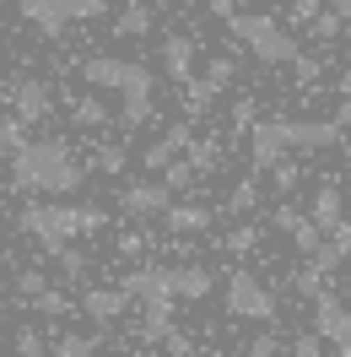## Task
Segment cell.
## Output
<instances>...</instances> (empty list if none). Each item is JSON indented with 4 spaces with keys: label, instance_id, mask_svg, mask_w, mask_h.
Segmentation results:
<instances>
[{
    "label": "cell",
    "instance_id": "cell-1",
    "mask_svg": "<svg viewBox=\"0 0 351 357\" xmlns=\"http://www.w3.org/2000/svg\"><path fill=\"white\" fill-rule=\"evenodd\" d=\"M87 168L70 157L65 141H27L22 152H11V184L27 195H76Z\"/></svg>",
    "mask_w": 351,
    "mask_h": 357
},
{
    "label": "cell",
    "instance_id": "cell-2",
    "mask_svg": "<svg viewBox=\"0 0 351 357\" xmlns=\"http://www.w3.org/2000/svg\"><path fill=\"white\" fill-rule=\"evenodd\" d=\"M227 27H233V38H238V44L254 49V60H260V66H292V60L303 54V44H297L276 17H265V11H233Z\"/></svg>",
    "mask_w": 351,
    "mask_h": 357
},
{
    "label": "cell",
    "instance_id": "cell-3",
    "mask_svg": "<svg viewBox=\"0 0 351 357\" xmlns=\"http://www.w3.org/2000/svg\"><path fill=\"white\" fill-rule=\"evenodd\" d=\"M17 222H22V233H33L49 255H54L60 244H70V238L87 233V227H81V206H60V201H33Z\"/></svg>",
    "mask_w": 351,
    "mask_h": 357
},
{
    "label": "cell",
    "instance_id": "cell-4",
    "mask_svg": "<svg viewBox=\"0 0 351 357\" xmlns=\"http://www.w3.org/2000/svg\"><path fill=\"white\" fill-rule=\"evenodd\" d=\"M81 76H87V87L98 92H152V70L141 66V60H119V54H92L87 66H81Z\"/></svg>",
    "mask_w": 351,
    "mask_h": 357
},
{
    "label": "cell",
    "instance_id": "cell-5",
    "mask_svg": "<svg viewBox=\"0 0 351 357\" xmlns=\"http://www.w3.org/2000/svg\"><path fill=\"white\" fill-rule=\"evenodd\" d=\"M227 314L254 319V325H276V292L265 287L254 271H233L227 276Z\"/></svg>",
    "mask_w": 351,
    "mask_h": 357
},
{
    "label": "cell",
    "instance_id": "cell-6",
    "mask_svg": "<svg viewBox=\"0 0 351 357\" xmlns=\"http://www.w3.org/2000/svg\"><path fill=\"white\" fill-rule=\"evenodd\" d=\"M313 331L325 335L341 357H351V298L341 303L335 292H319L313 298Z\"/></svg>",
    "mask_w": 351,
    "mask_h": 357
},
{
    "label": "cell",
    "instance_id": "cell-7",
    "mask_svg": "<svg viewBox=\"0 0 351 357\" xmlns=\"http://www.w3.org/2000/svg\"><path fill=\"white\" fill-rule=\"evenodd\" d=\"M286 152H292L286 119H254V125H249V157H254V168H276Z\"/></svg>",
    "mask_w": 351,
    "mask_h": 357
},
{
    "label": "cell",
    "instance_id": "cell-8",
    "mask_svg": "<svg viewBox=\"0 0 351 357\" xmlns=\"http://www.w3.org/2000/svg\"><path fill=\"white\" fill-rule=\"evenodd\" d=\"M119 206H125V217H162V211L173 206V184H168V178H141V184H125Z\"/></svg>",
    "mask_w": 351,
    "mask_h": 357
},
{
    "label": "cell",
    "instance_id": "cell-9",
    "mask_svg": "<svg viewBox=\"0 0 351 357\" xmlns=\"http://www.w3.org/2000/svg\"><path fill=\"white\" fill-rule=\"evenodd\" d=\"M11 114H22L27 125H38V119H49L54 114V92H49V82H38V76H27V82H11Z\"/></svg>",
    "mask_w": 351,
    "mask_h": 357
},
{
    "label": "cell",
    "instance_id": "cell-10",
    "mask_svg": "<svg viewBox=\"0 0 351 357\" xmlns=\"http://www.w3.org/2000/svg\"><path fill=\"white\" fill-rule=\"evenodd\" d=\"M292 152H329L341 141V119H286Z\"/></svg>",
    "mask_w": 351,
    "mask_h": 357
},
{
    "label": "cell",
    "instance_id": "cell-11",
    "mask_svg": "<svg viewBox=\"0 0 351 357\" xmlns=\"http://www.w3.org/2000/svg\"><path fill=\"white\" fill-rule=\"evenodd\" d=\"M130 303H135V298L125 287H87V292H81V314H87L92 325H114V319H125Z\"/></svg>",
    "mask_w": 351,
    "mask_h": 357
},
{
    "label": "cell",
    "instance_id": "cell-12",
    "mask_svg": "<svg viewBox=\"0 0 351 357\" xmlns=\"http://www.w3.org/2000/svg\"><path fill=\"white\" fill-rule=\"evenodd\" d=\"M119 287L130 292L135 303H162V298H173V282H168V266H135Z\"/></svg>",
    "mask_w": 351,
    "mask_h": 357
},
{
    "label": "cell",
    "instance_id": "cell-13",
    "mask_svg": "<svg viewBox=\"0 0 351 357\" xmlns=\"http://www.w3.org/2000/svg\"><path fill=\"white\" fill-rule=\"evenodd\" d=\"M22 22H33L44 38H60L76 17H70V6L65 0H22Z\"/></svg>",
    "mask_w": 351,
    "mask_h": 357
},
{
    "label": "cell",
    "instance_id": "cell-14",
    "mask_svg": "<svg viewBox=\"0 0 351 357\" xmlns=\"http://www.w3.org/2000/svg\"><path fill=\"white\" fill-rule=\"evenodd\" d=\"M189 141H195V130H189V125H168V135H157L152 146L141 152V162H146L152 174H162V168H168V162H173V157L189 146Z\"/></svg>",
    "mask_w": 351,
    "mask_h": 357
},
{
    "label": "cell",
    "instance_id": "cell-15",
    "mask_svg": "<svg viewBox=\"0 0 351 357\" xmlns=\"http://www.w3.org/2000/svg\"><path fill=\"white\" fill-rule=\"evenodd\" d=\"M168 282H173V298H184V303L211 298V271L205 266H168Z\"/></svg>",
    "mask_w": 351,
    "mask_h": 357
},
{
    "label": "cell",
    "instance_id": "cell-16",
    "mask_svg": "<svg viewBox=\"0 0 351 357\" xmlns=\"http://www.w3.org/2000/svg\"><path fill=\"white\" fill-rule=\"evenodd\" d=\"M162 70H168L173 82H189V76H195V38L173 33V38L162 44Z\"/></svg>",
    "mask_w": 351,
    "mask_h": 357
},
{
    "label": "cell",
    "instance_id": "cell-17",
    "mask_svg": "<svg viewBox=\"0 0 351 357\" xmlns=\"http://www.w3.org/2000/svg\"><path fill=\"white\" fill-rule=\"evenodd\" d=\"M313 222L325 227V233L346 222V201H341V184H319V190H313Z\"/></svg>",
    "mask_w": 351,
    "mask_h": 357
},
{
    "label": "cell",
    "instance_id": "cell-18",
    "mask_svg": "<svg viewBox=\"0 0 351 357\" xmlns=\"http://www.w3.org/2000/svg\"><path fill=\"white\" fill-rule=\"evenodd\" d=\"M141 341H152V347H162V335L173 331V298H162V303H141Z\"/></svg>",
    "mask_w": 351,
    "mask_h": 357
},
{
    "label": "cell",
    "instance_id": "cell-19",
    "mask_svg": "<svg viewBox=\"0 0 351 357\" xmlns=\"http://www.w3.org/2000/svg\"><path fill=\"white\" fill-rule=\"evenodd\" d=\"M114 33H119V38H146V33H152V6L125 0V11L114 17Z\"/></svg>",
    "mask_w": 351,
    "mask_h": 357
},
{
    "label": "cell",
    "instance_id": "cell-20",
    "mask_svg": "<svg viewBox=\"0 0 351 357\" xmlns=\"http://www.w3.org/2000/svg\"><path fill=\"white\" fill-rule=\"evenodd\" d=\"M162 222H168V233H205V227H211V211H205V206H168Z\"/></svg>",
    "mask_w": 351,
    "mask_h": 357
},
{
    "label": "cell",
    "instance_id": "cell-21",
    "mask_svg": "<svg viewBox=\"0 0 351 357\" xmlns=\"http://www.w3.org/2000/svg\"><path fill=\"white\" fill-rule=\"evenodd\" d=\"M119 125H125V130H141V125H152V92H130V98L119 103Z\"/></svg>",
    "mask_w": 351,
    "mask_h": 357
},
{
    "label": "cell",
    "instance_id": "cell-22",
    "mask_svg": "<svg viewBox=\"0 0 351 357\" xmlns=\"http://www.w3.org/2000/svg\"><path fill=\"white\" fill-rule=\"evenodd\" d=\"M70 119H76V125H87V130H98V125H109V103H103V98H92V92H81V98L70 103Z\"/></svg>",
    "mask_w": 351,
    "mask_h": 357
},
{
    "label": "cell",
    "instance_id": "cell-23",
    "mask_svg": "<svg viewBox=\"0 0 351 357\" xmlns=\"http://www.w3.org/2000/svg\"><path fill=\"white\" fill-rule=\"evenodd\" d=\"M98 347H103V335H76V331L54 335V357H92Z\"/></svg>",
    "mask_w": 351,
    "mask_h": 357
},
{
    "label": "cell",
    "instance_id": "cell-24",
    "mask_svg": "<svg viewBox=\"0 0 351 357\" xmlns=\"http://www.w3.org/2000/svg\"><path fill=\"white\" fill-rule=\"evenodd\" d=\"M254 206H260V178H238V184H233V195H227V211L249 217Z\"/></svg>",
    "mask_w": 351,
    "mask_h": 357
},
{
    "label": "cell",
    "instance_id": "cell-25",
    "mask_svg": "<svg viewBox=\"0 0 351 357\" xmlns=\"http://www.w3.org/2000/svg\"><path fill=\"white\" fill-rule=\"evenodd\" d=\"M325 276L329 271H319L313 260H308L303 271H292V292H297V298H319V292H325Z\"/></svg>",
    "mask_w": 351,
    "mask_h": 357
},
{
    "label": "cell",
    "instance_id": "cell-26",
    "mask_svg": "<svg viewBox=\"0 0 351 357\" xmlns=\"http://www.w3.org/2000/svg\"><path fill=\"white\" fill-rule=\"evenodd\" d=\"M184 87H189V114H205V109H211V103H217V82H211V76H200V82H195V76H189V82H184Z\"/></svg>",
    "mask_w": 351,
    "mask_h": 357
},
{
    "label": "cell",
    "instance_id": "cell-27",
    "mask_svg": "<svg viewBox=\"0 0 351 357\" xmlns=\"http://www.w3.org/2000/svg\"><path fill=\"white\" fill-rule=\"evenodd\" d=\"M22 146H27V119L22 114L0 119V152H22Z\"/></svg>",
    "mask_w": 351,
    "mask_h": 357
},
{
    "label": "cell",
    "instance_id": "cell-28",
    "mask_svg": "<svg viewBox=\"0 0 351 357\" xmlns=\"http://www.w3.org/2000/svg\"><path fill=\"white\" fill-rule=\"evenodd\" d=\"M189 162H195L200 178H205V174H211V168L221 162V146H217V141H189Z\"/></svg>",
    "mask_w": 351,
    "mask_h": 357
},
{
    "label": "cell",
    "instance_id": "cell-29",
    "mask_svg": "<svg viewBox=\"0 0 351 357\" xmlns=\"http://www.w3.org/2000/svg\"><path fill=\"white\" fill-rule=\"evenodd\" d=\"M33 309L44 314V319H60V314H70V298H65V292H54V287H44L38 298H33Z\"/></svg>",
    "mask_w": 351,
    "mask_h": 357
},
{
    "label": "cell",
    "instance_id": "cell-30",
    "mask_svg": "<svg viewBox=\"0 0 351 357\" xmlns=\"http://www.w3.org/2000/svg\"><path fill=\"white\" fill-rule=\"evenodd\" d=\"M54 260H60V271H65L70 282H81V276H87V255H81V249L60 244V249H54Z\"/></svg>",
    "mask_w": 351,
    "mask_h": 357
},
{
    "label": "cell",
    "instance_id": "cell-31",
    "mask_svg": "<svg viewBox=\"0 0 351 357\" xmlns=\"http://www.w3.org/2000/svg\"><path fill=\"white\" fill-rule=\"evenodd\" d=\"M281 347H286L281 331H260V335H249V347H243V352H249V357H276Z\"/></svg>",
    "mask_w": 351,
    "mask_h": 357
},
{
    "label": "cell",
    "instance_id": "cell-32",
    "mask_svg": "<svg viewBox=\"0 0 351 357\" xmlns=\"http://www.w3.org/2000/svg\"><path fill=\"white\" fill-rule=\"evenodd\" d=\"M162 178H168V184H173V190H189V184H200V168L195 162H168V168H162Z\"/></svg>",
    "mask_w": 351,
    "mask_h": 357
},
{
    "label": "cell",
    "instance_id": "cell-33",
    "mask_svg": "<svg viewBox=\"0 0 351 357\" xmlns=\"http://www.w3.org/2000/svg\"><path fill=\"white\" fill-rule=\"evenodd\" d=\"M11 347H17L22 357H44V347H49V341H44V331H33V325H22V331L11 335Z\"/></svg>",
    "mask_w": 351,
    "mask_h": 357
},
{
    "label": "cell",
    "instance_id": "cell-34",
    "mask_svg": "<svg viewBox=\"0 0 351 357\" xmlns=\"http://www.w3.org/2000/svg\"><path fill=\"white\" fill-rule=\"evenodd\" d=\"M325 347H329V341H325L319 331H308V335H292V341H286V352H297V357H319Z\"/></svg>",
    "mask_w": 351,
    "mask_h": 357
},
{
    "label": "cell",
    "instance_id": "cell-35",
    "mask_svg": "<svg viewBox=\"0 0 351 357\" xmlns=\"http://www.w3.org/2000/svg\"><path fill=\"white\" fill-rule=\"evenodd\" d=\"M205 76H211L217 87H233V76H238V60H233V54H217V60L205 66Z\"/></svg>",
    "mask_w": 351,
    "mask_h": 357
},
{
    "label": "cell",
    "instance_id": "cell-36",
    "mask_svg": "<svg viewBox=\"0 0 351 357\" xmlns=\"http://www.w3.org/2000/svg\"><path fill=\"white\" fill-rule=\"evenodd\" d=\"M254 244H260V227H254V222H243V227L227 233V249H233V255H249Z\"/></svg>",
    "mask_w": 351,
    "mask_h": 357
},
{
    "label": "cell",
    "instance_id": "cell-37",
    "mask_svg": "<svg viewBox=\"0 0 351 357\" xmlns=\"http://www.w3.org/2000/svg\"><path fill=\"white\" fill-rule=\"evenodd\" d=\"M341 27H346V17H341V11L329 6V11H319V17H313V38H335Z\"/></svg>",
    "mask_w": 351,
    "mask_h": 357
},
{
    "label": "cell",
    "instance_id": "cell-38",
    "mask_svg": "<svg viewBox=\"0 0 351 357\" xmlns=\"http://www.w3.org/2000/svg\"><path fill=\"white\" fill-rule=\"evenodd\" d=\"M319 60H313V54H297V60H292V76H297V87H313V82H319Z\"/></svg>",
    "mask_w": 351,
    "mask_h": 357
},
{
    "label": "cell",
    "instance_id": "cell-39",
    "mask_svg": "<svg viewBox=\"0 0 351 357\" xmlns=\"http://www.w3.org/2000/svg\"><path fill=\"white\" fill-rule=\"evenodd\" d=\"M270 174H276V178H270V184H276L281 195H292V190H297V178H303V174H297V162H286V157H281V162H276V168H270Z\"/></svg>",
    "mask_w": 351,
    "mask_h": 357
},
{
    "label": "cell",
    "instance_id": "cell-40",
    "mask_svg": "<svg viewBox=\"0 0 351 357\" xmlns=\"http://www.w3.org/2000/svg\"><path fill=\"white\" fill-rule=\"evenodd\" d=\"M308 260H313V266H319V271H341V266H346V255H341V249L329 244V238H325V244H319V249H313Z\"/></svg>",
    "mask_w": 351,
    "mask_h": 357
},
{
    "label": "cell",
    "instance_id": "cell-41",
    "mask_svg": "<svg viewBox=\"0 0 351 357\" xmlns=\"http://www.w3.org/2000/svg\"><path fill=\"white\" fill-rule=\"evenodd\" d=\"M70 6V17H76V22H92V17H103V11H109V0H65Z\"/></svg>",
    "mask_w": 351,
    "mask_h": 357
},
{
    "label": "cell",
    "instance_id": "cell-42",
    "mask_svg": "<svg viewBox=\"0 0 351 357\" xmlns=\"http://www.w3.org/2000/svg\"><path fill=\"white\" fill-rule=\"evenodd\" d=\"M98 168H103V174H119V168H125V146H119V141L103 146V152H98Z\"/></svg>",
    "mask_w": 351,
    "mask_h": 357
},
{
    "label": "cell",
    "instance_id": "cell-43",
    "mask_svg": "<svg viewBox=\"0 0 351 357\" xmlns=\"http://www.w3.org/2000/svg\"><path fill=\"white\" fill-rule=\"evenodd\" d=\"M44 287H49V282H44V271H22V276H17V292H22V298H38Z\"/></svg>",
    "mask_w": 351,
    "mask_h": 357
},
{
    "label": "cell",
    "instance_id": "cell-44",
    "mask_svg": "<svg viewBox=\"0 0 351 357\" xmlns=\"http://www.w3.org/2000/svg\"><path fill=\"white\" fill-rule=\"evenodd\" d=\"M162 347H168L173 357H189V352H195V341H189L184 331H168V335H162Z\"/></svg>",
    "mask_w": 351,
    "mask_h": 357
},
{
    "label": "cell",
    "instance_id": "cell-45",
    "mask_svg": "<svg viewBox=\"0 0 351 357\" xmlns=\"http://www.w3.org/2000/svg\"><path fill=\"white\" fill-rule=\"evenodd\" d=\"M303 222H308V217H303V211H292V206H281V211H276V227H281L286 238H292V233H297Z\"/></svg>",
    "mask_w": 351,
    "mask_h": 357
},
{
    "label": "cell",
    "instance_id": "cell-46",
    "mask_svg": "<svg viewBox=\"0 0 351 357\" xmlns=\"http://www.w3.org/2000/svg\"><path fill=\"white\" fill-rule=\"evenodd\" d=\"M103 222H109V211H103V206H81V227H87V233H98Z\"/></svg>",
    "mask_w": 351,
    "mask_h": 357
},
{
    "label": "cell",
    "instance_id": "cell-47",
    "mask_svg": "<svg viewBox=\"0 0 351 357\" xmlns=\"http://www.w3.org/2000/svg\"><path fill=\"white\" fill-rule=\"evenodd\" d=\"M329 244H335V249H341V255H346V260H351V222L329 227Z\"/></svg>",
    "mask_w": 351,
    "mask_h": 357
},
{
    "label": "cell",
    "instance_id": "cell-48",
    "mask_svg": "<svg viewBox=\"0 0 351 357\" xmlns=\"http://www.w3.org/2000/svg\"><path fill=\"white\" fill-rule=\"evenodd\" d=\"M233 125H238V130H249V125H254V103H249V98H243V103H233Z\"/></svg>",
    "mask_w": 351,
    "mask_h": 357
},
{
    "label": "cell",
    "instance_id": "cell-49",
    "mask_svg": "<svg viewBox=\"0 0 351 357\" xmlns=\"http://www.w3.org/2000/svg\"><path fill=\"white\" fill-rule=\"evenodd\" d=\"M292 17H297V22H313V17H319V0H292Z\"/></svg>",
    "mask_w": 351,
    "mask_h": 357
},
{
    "label": "cell",
    "instance_id": "cell-50",
    "mask_svg": "<svg viewBox=\"0 0 351 357\" xmlns=\"http://www.w3.org/2000/svg\"><path fill=\"white\" fill-rule=\"evenodd\" d=\"M141 244H146L141 233H125V238H119V255H141Z\"/></svg>",
    "mask_w": 351,
    "mask_h": 357
},
{
    "label": "cell",
    "instance_id": "cell-51",
    "mask_svg": "<svg viewBox=\"0 0 351 357\" xmlns=\"http://www.w3.org/2000/svg\"><path fill=\"white\" fill-rule=\"evenodd\" d=\"M335 119H341V130H351V98H341V103H335Z\"/></svg>",
    "mask_w": 351,
    "mask_h": 357
},
{
    "label": "cell",
    "instance_id": "cell-52",
    "mask_svg": "<svg viewBox=\"0 0 351 357\" xmlns=\"http://www.w3.org/2000/svg\"><path fill=\"white\" fill-rule=\"evenodd\" d=\"M335 92H341V98H351V70L341 76V82H335Z\"/></svg>",
    "mask_w": 351,
    "mask_h": 357
},
{
    "label": "cell",
    "instance_id": "cell-53",
    "mask_svg": "<svg viewBox=\"0 0 351 357\" xmlns=\"http://www.w3.org/2000/svg\"><path fill=\"white\" fill-rule=\"evenodd\" d=\"M335 11H341V17L351 22V0H335Z\"/></svg>",
    "mask_w": 351,
    "mask_h": 357
},
{
    "label": "cell",
    "instance_id": "cell-54",
    "mask_svg": "<svg viewBox=\"0 0 351 357\" xmlns=\"http://www.w3.org/2000/svg\"><path fill=\"white\" fill-rule=\"evenodd\" d=\"M0 314H6V303H0Z\"/></svg>",
    "mask_w": 351,
    "mask_h": 357
}]
</instances>
